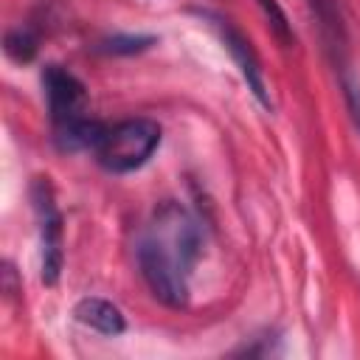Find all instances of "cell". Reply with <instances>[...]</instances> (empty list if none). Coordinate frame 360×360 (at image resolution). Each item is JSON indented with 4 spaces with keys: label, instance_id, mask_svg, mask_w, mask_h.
Here are the masks:
<instances>
[{
    "label": "cell",
    "instance_id": "obj_11",
    "mask_svg": "<svg viewBox=\"0 0 360 360\" xmlns=\"http://www.w3.org/2000/svg\"><path fill=\"white\" fill-rule=\"evenodd\" d=\"M340 90H343V98H346L352 124L360 132V76L352 68H346V65L340 68Z\"/></svg>",
    "mask_w": 360,
    "mask_h": 360
},
{
    "label": "cell",
    "instance_id": "obj_1",
    "mask_svg": "<svg viewBox=\"0 0 360 360\" xmlns=\"http://www.w3.org/2000/svg\"><path fill=\"white\" fill-rule=\"evenodd\" d=\"M202 250V225L180 202L155 208L138 242V267L152 295L166 307L188 304V273Z\"/></svg>",
    "mask_w": 360,
    "mask_h": 360
},
{
    "label": "cell",
    "instance_id": "obj_9",
    "mask_svg": "<svg viewBox=\"0 0 360 360\" xmlns=\"http://www.w3.org/2000/svg\"><path fill=\"white\" fill-rule=\"evenodd\" d=\"M256 6L262 8V14H264V20H267V25H270V31L276 34V39L281 42V45H292L295 42V31H292V22L287 20V14H284V8L278 6V0H256Z\"/></svg>",
    "mask_w": 360,
    "mask_h": 360
},
{
    "label": "cell",
    "instance_id": "obj_3",
    "mask_svg": "<svg viewBox=\"0 0 360 360\" xmlns=\"http://www.w3.org/2000/svg\"><path fill=\"white\" fill-rule=\"evenodd\" d=\"M31 202L39 228V276L45 284H56L62 273V214L48 177H37L31 183Z\"/></svg>",
    "mask_w": 360,
    "mask_h": 360
},
{
    "label": "cell",
    "instance_id": "obj_5",
    "mask_svg": "<svg viewBox=\"0 0 360 360\" xmlns=\"http://www.w3.org/2000/svg\"><path fill=\"white\" fill-rule=\"evenodd\" d=\"M42 87L48 98V112L53 121V129L73 124L84 118V104H87V90L84 84L62 65H45L42 68Z\"/></svg>",
    "mask_w": 360,
    "mask_h": 360
},
{
    "label": "cell",
    "instance_id": "obj_4",
    "mask_svg": "<svg viewBox=\"0 0 360 360\" xmlns=\"http://www.w3.org/2000/svg\"><path fill=\"white\" fill-rule=\"evenodd\" d=\"M194 14L219 37V42L225 45V51H228L231 59L236 62V68H239V73H242L248 90L256 96V101H259L262 107L270 110L273 101H270V93H267V84H264V76H262V68H259V59H256V51H253V45H250V39H248L231 20H225V17L217 14V11L194 8Z\"/></svg>",
    "mask_w": 360,
    "mask_h": 360
},
{
    "label": "cell",
    "instance_id": "obj_6",
    "mask_svg": "<svg viewBox=\"0 0 360 360\" xmlns=\"http://www.w3.org/2000/svg\"><path fill=\"white\" fill-rule=\"evenodd\" d=\"M73 315H76L79 323H84V326H90L101 335H121L127 329V321H124L121 309L115 304L104 301V298H93V295L82 298L73 307Z\"/></svg>",
    "mask_w": 360,
    "mask_h": 360
},
{
    "label": "cell",
    "instance_id": "obj_8",
    "mask_svg": "<svg viewBox=\"0 0 360 360\" xmlns=\"http://www.w3.org/2000/svg\"><path fill=\"white\" fill-rule=\"evenodd\" d=\"M318 22H321V31L329 42V48H340L343 42V22H340V14H338V6L335 0H309Z\"/></svg>",
    "mask_w": 360,
    "mask_h": 360
},
{
    "label": "cell",
    "instance_id": "obj_7",
    "mask_svg": "<svg viewBox=\"0 0 360 360\" xmlns=\"http://www.w3.org/2000/svg\"><path fill=\"white\" fill-rule=\"evenodd\" d=\"M158 39L152 34H112L107 39L98 42L101 53H112V56H132L141 51H149Z\"/></svg>",
    "mask_w": 360,
    "mask_h": 360
},
{
    "label": "cell",
    "instance_id": "obj_10",
    "mask_svg": "<svg viewBox=\"0 0 360 360\" xmlns=\"http://www.w3.org/2000/svg\"><path fill=\"white\" fill-rule=\"evenodd\" d=\"M3 51L8 53V59H14V62H31L34 56H37V37H34V31H28V28H11L8 34H6V39H3Z\"/></svg>",
    "mask_w": 360,
    "mask_h": 360
},
{
    "label": "cell",
    "instance_id": "obj_2",
    "mask_svg": "<svg viewBox=\"0 0 360 360\" xmlns=\"http://www.w3.org/2000/svg\"><path fill=\"white\" fill-rule=\"evenodd\" d=\"M158 143H160V127L152 118H127L112 127H104V135L93 152L107 172L127 174L141 169L152 158Z\"/></svg>",
    "mask_w": 360,
    "mask_h": 360
}]
</instances>
